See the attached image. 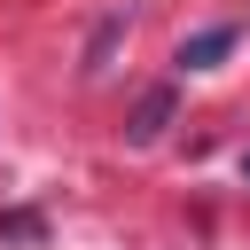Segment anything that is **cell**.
I'll list each match as a JSON object with an SVG mask.
<instances>
[{"label":"cell","instance_id":"obj_1","mask_svg":"<svg viewBox=\"0 0 250 250\" xmlns=\"http://www.w3.org/2000/svg\"><path fill=\"white\" fill-rule=\"evenodd\" d=\"M172 109H180V94H172V86H148V94L133 102V117H125V141H133V148H148V141H164V125H172Z\"/></svg>","mask_w":250,"mask_h":250},{"label":"cell","instance_id":"obj_2","mask_svg":"<svg viewBox=\"0 0 250 250\" xmlns=\"http://www.w3.org/2000/svg\"><path fill=\"white\" fill-rule=\"evenodd\" d=\"M234 39H242L234 23H211V31H195V39H180V55H172V62H180V70H211L219 55H234Z\"/></svg>","mask_w":250,"mask_h":250},{"label":"cell","instance_id":"obj_3","mask_svg":"<svg viewBox=\"0 0 250 250\" xmlns=\"http://www.w3.org/2000/svg\"><path fill=\"white\" fill-rule=\"evenodd\" d=\"M117 39H125V16H102V23H94V39H86V70H109Z\"/></svg>","mask_w":250,"mask_h":250},{"label":"cell","instance_id":"obj_4","mask_svg":"<svg viewBox=\"0 0 250 250\" xmlns=\"http://www.w3.org/2000/svg\"><path fill=\"white\" fill-rule=\"evenodd\" d=\"M0 242H23V250H39V242H47V219H39V211H0Z\"/></svg>","mask_w":250,"mask_h":250}]
</instances>
